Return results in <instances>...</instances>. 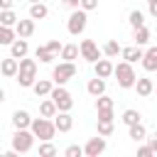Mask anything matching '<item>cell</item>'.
<instances>
[{
	"label": "cell",
	"mask_w": 157,
	"mask_h": 157,
	"mask_svg": "<svg viewBox=\"0 0 157 157\" xmlns=\"http://www.w3.org/2000/svg\"><path fill=\"white\" fill-rule=\"evenodd\" d=\"M15 78H17V83H20L22 88H32V83L37 81V61L22 56L20 64H17V74H15Z\"/></svg>",
	"instance_id": "obj_1"
},
{
	"label": "cell",
	"mask_w": 157,
	"mask_h": 157,
	"mask_svg": "<svg viewBox=\"0 0 157 157\" xmlns=\"http://www.w3.org/2000/svg\"><path fill=\"white\" fill-rule=\"evenodd\" d=\"M113 76H115V81H118L120 88H132V86H135V78H137V74H135V69H132L130 61L115 64V66H113Z\"/></svg>",
	"instance_id": "obj_2"
},
{
	"label": "cell",
	"mask_w": 157,
	"mask_h": 157,
	"mask_svg": "<svg viewBox=\"0 0 157 157\" xmlns=\"http://www.w3.org/2000/svg\"><path fill=\"white\" fill-rule=\"evenodd\" d=\"M29 130H32V135L39 137V140H52L54 132H56L54 120H49V118H34V120L29 123Z\"/></svg>",
	"instance_id": "obj_3"
},
{
	"label": "cell",
	"mask_w": 157,
	"mask_h": 157,
	"mask_svg": "<svg viewBox=\"0 0 157 157\" xmlns=\"http://www.w3.org/2000/svg\"><path fill=\"white\" fill-rule=\"evenodd\" d=\"M34 145V135L32 130L27 128H15V135H12V150L15 152H29Z\"/></svg>",
	"instance_id": "obj_4"
},
{
	"label": "cell",
	"mask_w": 157,
	"mask_h": 157,
	"mask_svg": "<svg viewBox=\"0 0 157 157\" xmlns=\"http://www.w3.org/2000/svg\"><path fill=\"white\" fill-rule=\"evenodd\" d=\"M76 76V66H74V61H61V64H56L54 66V71H52V81L56 83V86H64L69 78H74Z\"/></svg>",
	"instance_id": "obj_5"
},
{
	"label": "cell",
	"mask_w": 157,
	"mask_h": 157,
	"mask_svg": "<svg viewBox=\"0 0 157 157\" xmlns=\"http://www.w3.org/2000/svg\"><path fill=\"white\" fill-rule=\"evenodd\" d=\"M49 98L54 101V105H56V110H71L74 108V98H71V93L64 88V86H52V91H49Z\"/></svg>",
	"instance_id": "obj_6"
},
{
	"label": "cell",
	"mask_w": 157,
	"mask_h": 157,
	"mask_svg": "<svg viewBox=\"0 0 157 157\" xmlns=\"http://www.w3.org/2000/svg\"><path fill=\"white\" fill-rule=\"evenodd\" d=\"M86 22H88V17H86V10H74L71 15H69V20H66V29H69V34H74V37H78L83 29H86Z\"/></svg>",
	"instance_id": "obj_7"
},
{
	"label": "cell",
	"mask_w": 157,
	"mask_h": 157,
	"mask_svg": "<svg viewBox=\"0 0 157 157\" xmlns=\"http://www.w3.org/2000/svg\"><path fill=\"white\" fill-rule=\"evenodd\" d=\"M78 54H81V59H86V61H98L101 59V49H98V44L93 42V39H83L81 44H78Z\"/></svg>",
	"instance_id": "obj_8"
},
{
	"label": "cell",
	"mask_w": 157,
	"mask_h": 157,
	"mask_svg": "<svg viewBox=\"0 0 157 157\" xmlns=\"http://www.w3.org/2000/svg\"><path fill=\"white\" fill-rule=\"evenodd\" d=\"M103 152H105V137H103V135L91 137V140L83 145V155H86V157H98V155H103Z\"/></svg>",
	"instance_id": "obj_9"
},
{
	"label": "cell",
	"mask_w": 157,
	"mask_h": 157,
	"mask_svg": "<svg viewBox=\"0 0 157 157\" xmlns=\"http://www.w3.org/2000/svg\"><path fill=\"white\" fill-rule=\"evenodd\" d=\"M54 128H56L59 132H69V130L74 128V118L69 115V110H56V115H54Z\"/></svg>",
	"instance_id": "obj_10"
},
{
	"label": "cell",
	"mask_w": 157,
	"mask_h": 157,
	"mask_svg": "<svg viewBox=\"0 0 157 157\" xmlns=\"http://www.w3.org/2000/svg\"><path fill=\"white\" fill-rule=\"evenodd\" d=\"M32 32H34V20L32 17L29 20H17V25H15V34L17 37L27 39V37H32Z\"/></svg>",
	"instance_id": "obj_11"
},
{
	"label": "cell",
	"mask_w": 157,
	"mask_h": 157,
	"mask_svg": "<svg viewBox=\"0 0 157 157\" xmlns=\"http://www.w3.org/2000/svg\"><path fill=\"white\" fill-rule=\"evenodd\" d=\"M142 69L145 71H157V47H150L145 54H142Z\"/></svg>",
	"instance_id": "obj_12"
},
{
	"label": "cell",
	"mask_w": 157,
	"mask_h": 157,
	"mask_svg": "<svg viewBox=\"0 0 157 157\" xmlns=\"http://www.w3.org/2000/svg\"><path fill=\"white\" fill-rule=\"evenodd\" d=\"M27 52H29V44H27V39H22V37H17V39L10 44V54H12L15 59L27 56Z\"/></svg>",
	"instance_id": "obj_13"
},
{
	"label": "cell",
	"mask_w": 157,
	"mask_h": 157,
	"mask_svg": "<svg viewBox=\"0 0 157 157\" xmlns=\"http://www.w3.org/2000/svg\"><path fill=\"white\" fill-rule=\"evenodd\" d=\"M120 54H123V59H125V61L135 64V61H140V59H142V54H145V52H142L137 44H132V47H123V49H120Z\"/></svg>",
	"instance_id": "obj_14"
},
{
	"label": "cell",
	"mask_w": 157,
	"mask_h": 157,
	"mask_svg": "<svg viewBox=\"0 0 157 157\" xmlns=\"http://www.w3.org/2000/svg\"><path fill=\"white\" fill-rule=\"evenodd\" d=\"M17 59L15 56H10V59H2L0 61V74L2 76H7V78H15V74H17Z\"/></svg>",
	"instance_id": "obj_15"
},
{
	"label": "cell",
	"mask_w": 157,
	"mask_h": 157,
	"mask_svg": "<svg viewBox=\"0 0 157 157\" xmlns=\"http://www.w3.org/2000/svg\"><path fill=\"white\" fill-rule=\"evenodd\" d=\"M135 88H137V96H150V93L155 91V83H152V78L137 76V78H135Z\"/></svg>",
	"instance_id": "obj_16"
},
{
	"label": "cell",
	"mask_w": 157,
	"mask_h": 157,
	"mask_svg": "<svg viewBox=\"0 0 157 157\" xmlns=\"http://www.w3.org/2000/svg\"><path fill=\"white\" fill-rule=\"evenodd\" d=\"M93 69H96V76H101V78H108V76L113 74V64H110L108 59H98V61H93Z\"/></svg>",
	"instance_id": "obj_17"
},
{
	"label": "cell",
	"mask_w": 157,
	"mask_h": 157,
	"mask_svg": "<svg viewBox=\"0 0 157 157\" xmlns=\"http://www.w3.org/2000/svg\"><path fill=\"white\" fill-rule=\"evenodd\" d=\"M86 91H88L91 96H101V93H105V78H101V76L91 78L88 86H86Z\"/></svg>",
	"instance_id": "obj_18"
},
{
	"label": "cell",
	"mask_w": 157,
	"mask_h": 157,
	"mask_svg": "<svg viewBox=\"0 0 157 157\" xmlns=\"http://www.w3.org/2000/svg\"><path fill=\"white\" fill-rule=\"evenodd\" d=\"M47 15H49V7L44 2H32L29 5V17L32 20H44Z\"/></svg>",
	"instance_id": "obj_19"
},
{
	"label": "cell",
	"mask_w": 157,
	"mask_h": 157,
	"mask_svg": "<svg viewBox=\"0 0 157 157\" xmlns=\"http://www.w3.org/2000/svg\"><path fill=\"white\" fill-rule=\"evenodd\" d=\"M29 123H32V118H29L27 110H15L12 113V125L15 128H29Z\"/></svg>",
	"instance_id": "obj_20"
},
{
	"label": "cell",
	"mask_w": 157,
	"mask_h": 157,
	"mask_svg": "<svg viewBox=\"0 0 157 157\" xmlns=\"http://www.w3.org/2000/svg\"><path fill=\"white\" fill-rule=\"evenodd\" d=\"M15 39H17L15 27H5V25H0V44H2V47H10Z\"/></svg>",
	"instance_id": "obj_21"
},
{
	"label": "cell",
	"mask_w": 157,
	"mask_h": 157,
	"mask_svg": "<svg viewBox=\"0 0 157 157\" xmlns=\"http://www.w3.org/2000/svg\"><path fill=\"white\" fill-rule=\"evenodd\" d=\"M128 135H130L135 142H140V140H145V137H147V130H145V125H142V123H135V125H128Z\"/></svg>",
	"instance_id": "obj_22"
},
{
	"label": "cell",
	"mask_w": 157,
	"mask_h": 157,
	"mask_svg": "<svg viewBox=\"0 0 157 157\" xmlns=\"http://www.w3.org/2000/svg\"><path fill=\"white\" fill-rule=\"evenodd\" d=\"M132 39H135V44L137 47H142V44H147L150 42V29L142 25V27H135V32H132Z\"/></svg>",
	"instance_id": "obj_23"
},
{
	"label": "cell",
	"mask_w": 157,
	"mask_h": 157,
	"mask_svg": "<svg viewBox=\"0 0 157 157\" xmlns=\"http://www.w3.org/2000/svg\"><path fill=\"white\" fill-rule=\"evenodd\" d=\"M32 91H34L37 96H49V91H52V81H47V78L34 81V83H32Z\"/></svg>",
	"instance_id": "obj_24"
},
{
	"label": "cell",
	"mask_w": 157,
	"mask_h": 157,
	"mask_svg": "<svg viewBox=\"0 0 157 157\" xmlns=\"http://www.w3.org/2000/svg\"><path fill=\"white\" fill-rule=\"evenodd\" d=\"M39 113H42V118H54V115H56V105H54V101H52V98L42 101V103H39Z\"/></svg>",
	"instance_id": "obj_25"
},
{
	"label": "cell",
	"mask_w": 157,
	"mask_h": 157,
	"mask_svg": "<svg viewBox=\"0 0 157 157\" xmlns=\"http://www.w3.org/2000/svg\"><path fill=\"white\" fill-rule=\"evenodd\" d=\"M61 59H64V61L78 59V47H76V44H64V47H61Z\"/></svg>",
	"instance_id": "obj_26"
},
{
	"label": "cell",
	"mask_w": 157,
	"mask_h": 157,
	"mask_svg": "<svg viewBox=\"0 0 157 157\" xmlns=\"http://www.w3.org/2000/svg\"><path fill=\"white\" fill-rule=\"evenodd\" d=\"M0 25L15 27V25H17V15H15L12 10H0Z\"/></svg>",
	"instance_id": "obj_27"
},
{
	"label": "cell",
	"mask_w": 157,
	"mask_h": 157,
	"mask_svg": "<svg viewBox=\"0 0 157 157\" xmlns=\"http://www.w3.org/2000/svg\"><path fill=\"white\" fill-rule=\"evenodd\" d=\"M125 125H135V123H140V113L135 110V108H128L125 113H123V118H120Z\"/></svg>",
	"instance_id": "obj_28"
},
{
	"label": "cell",
	"mask_w": 157,
	"mask_h": 157,
	"mask_svg": "<svg viewBox=\"0 0 157 157\" xmlns=\"http://www.w3.org/2000/svg\"><path fill=\"white\" fill-rule=\"evenodd\" d=\"M34 56H37V59H39L42 64H49V61L54 59V54H52V52L47 49V44H44V47H37V52H34Z\"/></svg>",
	"instance_id": "obj_29"
},
{
	"label": "cell",
	"mask_w": 157,
	"mask_h": 157,
	"mask_svg": "<svg viewBox=\"0 0 157 157\" xmlns=\"http://www.w3.org/2000/svg\"><path fill=\"white\" fill-rule=\"evenodd\" d=\"M103 54H105V56H118V54H120V44H118L115 39L105 42V47H103Z\"/></svg>",
	"instance_id": "obj_30"
},
{
	"label": "cell",
	"mask_w": 157,
	"mask_h": 157,
	"mask_svg": "<svg viewBox=\"0 0 157 157\" xmlns=\"http://www.w3.org/2000/svg\"><path fill=\"white\" fill-rule=\"evenodd\" d=\"M39 155H42V157H52V155H56V147H54L49 140H42V145H39Z\"/></svg>",
	"instance_id": "obj_31"
},
{
	"label": "cell",
	"mask_w": 157,
	"mask_h": 157,
	"mask_svg": "<svg viewBox=\"0 0 157 157\" xmlns=\"http://www.w3.org/2000/svg\"><path fill=\"white\" fill-rule=\"evenodd\" d=\"M130 25H132V29H135V27H142V25H145V15H142L140 10H132V12H130Z\"/></svg>",
	"instance_id": "obj_32"
},
{
	"label": "cell",
	"mask_w": 157,
	"mask_h": 157,
	"mask_svg": "<svg viewBox=\"0 0 157 157\" xmlns=\"http://www.w3.org/2000/svg\"><path fill=\"white\" fill-rule=\"evenodd\" d=\"M113 132V120H98V135L108 137Z\"/></svg>",
	"instance_id": "obj_33"
},
{
	"label": "cell",
	"mask_w": 157,
	"mask_h": 157,
	"mask_svg": "<svg viewBox=\"0 0 157 157\" xmlns=\"http://www.w3.org/2000/svg\"><path fill=\"white\" fill-rule=\"evenodd\" d=\"M98 108H113V98H108L105 93L96 96V110H98Z\"/></svg>",
	"instance_id": "obj_34"
},
{
	"label": "cell",
	"mask_w": 157,
	"mask_h": 157,
	"mask_svg": "<svg viewBox=\"0 0 157 157\" xmlns=\"http://www.w3.org/2000/svg\"><path fill=\"white\" fill-rule=\"evenodd\" d=\"M64 155H66V157H81V155H83V147H78V145H69Z\"/></svg>",
	"instance_id": "obj_35"
},
{
	"label": "cell",
	"mask_w": 157,
	"mask_h": 157,
	"mask_svg": "<svg viewBox=\"0 0 157 157\" xmlns=\"http://www.w3.org/2000/svg\"><path fill=\"white\" fill-rule=\"evenodd\" d=\"M78 7L86 10V12H88V10H96V7H98V0H78Z\"/></svg>",
	"instance_id": "obj_36"
},
{
	"label": "cell",
	"mask_w": 157,
	"mask_h": 157,
	"mask_svg": "<svg viewBox=\"0 0 157 157\" xmlns=\"http://www.w3.org/2000/svg\"><path fill=\"white\" fill-rule=\"evenodd\" d=\"M98 120H113V108H98Z\"/></svg>",
	"instance_id": "obj_37"
},
{
	"label": "cell",
	"mask_w": 157,
	"mask_h": 157,
	"mask_svg": "<svg viewBox=\"0 0 157 157\" xmlns=\"http://www.w3.org/2000/svg\"><path fill=\"white\" fill-rule=\"evenodd\" d=\"M47 49H49L52 54H56V52H61V44H59V39H52V42H47Z\"/></svg>",
	"instance_id": "obj_38"
},
{
	"label": "cell",
	"mask_w": 157,
	"mask_h": 157,
	"mask_svg": "<svg viewBox=\"0 0 157 157\" xmlns=\"http://www.w3.org/2000/svg\"><path fill=\"white\" fill-rule=\"evenodd\" d=\"M137 155H140V157H150V155H155V152L150 150V145H142V147H137Z\"/></svg>",
	"instance_id": "obj_39"
},
{
	"label": "cell",
	"mask_w": 157,
	"mask_h": 157,
	"mask_svg": "<svg viewBox=\"0 0 157 157\" xmlns=\"http://www.w3.org/2000/svg\"><path fill=\"white\" fill-rule=\"evenodd\" d=\"M147 145H150V150H152V152H157V135L147 137Z\"/></svg>",
	"instance_id": "obj_40"
},
{
	"label": "cell",
	"mask_w": 157,
	"mask_h": 157,
	"mask_svg": "<svg viewBox=\"0 0 157 157\" xmlns=\"http://www.w3.org/2000/svg\"><path fill=\"white\" fill-rule=\"evenodd\" d=\"M15 0H0V10H12Z\"/></svg>",
	"instance_id": "obj_41"
},
{
	"label": "cell",
	"mask_w": 157,
	"mask_h": 157,
	"mask_svg": "<svg viewBox=\"0 0 157 157\" xmlns=\"http://www.w3.org/2000/svg\"><path fill=\"white\" fill-rule=\"evenodd\" d=\"M147 5H150V15L157 17V0H147Z\"/></svg>",
	"instance_id": "obj_42"
},
{
	"label": "cell",
	"mask_w": 157,
	"mask_h": 157,
	"mask_svg": "<svg viewBox=\"0 0 157 157\" xmlns=\"http://www.w3.org/2000/svg\"><path fill=\"white\" fill-rule=\"evenodd\" d=\"M61 2H64L66 7H71V10H76V7H78V0H61Z\"/></svg>",
	"instance_id": "obj_43"
},
{
	"label": "cell",
	"mask_w": 157,
	"mask_h": 157,
	"mask_svg": "<svg viewBox=\"0 0 157 157\" xmlns=\"http://www.w3.org/2000/svg\"><path fill=\"white\" fill-rule=\"evenodd\" d=\"M2 101H5V91L0 88V103H2Z\"/></svg>",
	"instance_id": "obj_44"
},
{
	"label": "cell",
	"mask_w": 157,
	"mask_h": 157,
	"mask_svg": "<svg viewBox=\"0 0 157 157\" xmlns=\"http://www.w3.org/2000/svg\"><path fill=\"white\" fill-rule=\"evenodd\" d=\"M27 2H29V5H32V2H42V0H27Z\"/></svg>",
	"instance_id": "obj_45"
},
{
	"label": "cell",
	"mask_w": 157,
	"mask_h": 157,
	"mask_svg": "<svg viewBox=\"0 0 157 157\" xmlns=\"http://www.w3.org/2000/svg\"><path fill=\"white\" fill-rule=\"evenodd\" d=\"M155 91H157V86H155Z\"/></svg>",
	"instance_id": "obj_46"
}]
</instances>
